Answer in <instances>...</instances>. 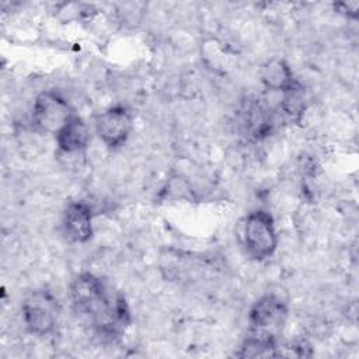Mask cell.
Wrapping results in <instances>:
<instances>
[{"mask_svg":"<svg viewBox=\"0 0 359 359\" xmlns=\"http://www.w3.org/2000/svg\"><path fill=\"white\" fill-rule=\"evenodd\" d=\"M240 238L251 259L264 261L272 257L278 247V233L272 215L264 209L250 212L241 224Z\"/></svg>","mask_w":359,"mask_h":359,"instance_id":"2","label":"cell"},{"mask_svg":"<svg viewBox=\"0 0 359 359\" xmlns=\"http://www.w3.org/2000/svg\"><path fill=\"white\" fill-rule=\"evenodd\" d=\"M335 11L344 14L348 18H358L359 15V1L349 0V1H337L334 3Z\"/></svg>","mask_w":359,"mask_h":359,"instance_id":"12","label":"cell"},{"mask_svg":"<svg viewBox=\"0 0 359 359\" xmlns=\"http://www.w3.org/2000/svg\"><path fill=\"white\" fill-rule=\"evenodd\" d=\"M62 230L70 243L83 244L93 237V209L84 201L69 202L62 216Z\"/></svg>","mask_w":359,"mask_h":359,"instance_id":"7","label":"cell"},{"mask_svg":"<svg viewBox=\"0 0 359 359\" xmlns=\"http://www.w3.org/2000/svg\"><path fill=\"white\" fill-rule=\"evenodd\" d=\"M22 320L27 330L34 335L50 334L60 314L57 299L46 289H36L29 292L21 304Z\"/></svg>","mask_w":359,"mask_h":359,"instance_id":"3","label":"cell"},{"mask_svg":"<svg viewBox=\"0 0 359 359\" xmlns=\"http://www.w3.org/2000/svg\"><path fill=\"white\" fill-rule=\"evenodd\" d=\"M278 338L250 332L240 346L238 358H265L278 356Z\"/></svg>","mask_w":359,"mask_h":359,"instance_id":"10","label":"cell"},{"mask_svg":"<svg viewBox=\"0 0 359 359\" xmlns=\"http://www.w3.org/2000/svg\"><path fill=\"white\" fill-rule=\"evenodd\" d=\"M259 77L264 87L273 93H285L297 83L293 76L292 67L282 57L268 59L261 66Z\"/></svg>","mask_w":359,"mask_h":359,"instance_id":"9","label":"cell"},{"mask_svg":"<svg viewBox=\"0 0 359 359\" xmlns=\"http://www.w3.org/2000/svg\"><path fill=\"white\" fill-rule=\"evenodd\" d=\"M287 303L275 293L261 296L248 311L250 332L278 338L287 318Z\"/></svg>","mask_w":359,"mask_h":359,"instance_id":"5","label":"cell"},{"mask_svg":"<svg viewBox=\"0 0 359 359\" xmlns=\"http://www.w3.org/2000/svg\"><path fill=\"white\" fill-rule=\"evenodd\" d=\"M69 101L56 90L41 91L32 105V125L42 133L56 135L74 115Z\"/></svg>","mask_w":359,"mask_h":359,"instance_id":"4","label":"cell"},{"mask_svg":"<svg viewBox=\"0 0 359 359\" xmlns=\"http://www.w3.org/2000/svg\"><path fill=\"white\" fill-rule=\"evenodd\" d=\"M55 136L59 151L76 154L87 149L90 143V128L81 116L74 114Z\"/></svg>","mask_w":359,"mask_h":359,"instance_id":"8","label":"cell"},{"mask_svg":"<svg viewBox=\"0 0 359 359\" xmlns=\"http://www.w3.org/2000/svg\"><path fill=\"white\" fill-rule=\"evenodd\" d=\"M307 107V98L303 86L297 81L292 88L282 93L280 108L290 118H299Z\"/></svg>","mask_w":359,"mask_h":359,"instance_id":"11","label":"cell"},{"mask_svg":"<svg viewBox=\"0 0 359 359\" xmlns=\"http://www.w3.org/2000/svg\"><path fill=\"white\" fill-rule=\"evenodd\" d=\"M69 297L74 311L88 317L102 337L116 338L130 324V310L125 296L112 292L91 272H81L72 280Z\"/></svg>","mask_w":359,"mask_h":359,"instance_id":"1","label":"cell"},{"mask_svg":"<svg viewBox=\"0 0 359 359\" xmlns=\"http://www.w3.org/2000/svg\"><path fill=\"white\" fill-rule=\"evenodd\" d=\"M94 129L105 146L116 149L128 140L133 129L132 112L125 105H112L95 116Z\"/></svg>","mask_w":359,"mask_h":359,"instance_id":"6","label":"cell"}]
</instances>
